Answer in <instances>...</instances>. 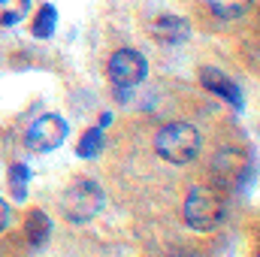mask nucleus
Returning <instances> with one entry per match:
<instances>
[{"mask_svg": "<svg viewBox=\"0 0 260 257\" xmlns=\"http://www.w3.org/2000/svg\"><path fill=\"white\" fill-rule=\"evenodd\" d=\"M67 133H70V130H67V121L61 115H43V118H37V121L27 127L24 142H27L30 151L46 154V151H55V148L64 145Z\"/></svg>", "mask_w": 260, "mask_h": 257, "instance_id": "4", "label": "nucleus"}, {"mask_svg": "<svg viewBox=\"0 0 260 257\" xmlns=\"http://www.w3.org/2000/svg\"><path fill=\"white\" fill-rule=\"evenodd\" d=\"M145 73H148V64L136 49H118L109 58V79L115 88H136L145 79Z\"/></svg>", "mask_w": 260, "mask_h": 257, "instance_id": "5", "label": "nucleus"}, {"mask_svg": "<svg viewBox=\"0 0 260 257\" xmlns=\"http://www.w3.org/2000/svg\"><path fill=\"white\" fill-rule=\"evenodd\" d=\"M203 148V139L194 124L188 121H170L154 133V151L167 164H191Z\"/></svg>", "mask_w": 260, "mask_h": 257, "instance_id": "1", "label": "nucleus"}, {"mask_svg": "<svg viewBox=\"0 0 260 257\" xmlns=\"http://www.w3.org/2000/svg\"><path fill=\"white\" fill-rule=\"evenodd\" d=\"M151 37L164 46H179L191 37V24H188V18H182L176 12H167V15H157L151 21Z\"/></svg>", "mask_w": 260, "mask_h": 257, "instance_id": "7", "label": "nucleus"}, {"mask_svg": "<svg viewBox=\"0 0 260 257\" xmlns=\"http://www.w3.org/2000/svg\"><path fill=\"white\" fill-rule=\"evenodd\" d=\"M106 206V194L91 179H76L61 197V212L70 224H88L94 221Z\"/></svg>", "mask_w": 260, "mask_h": 257, "instance_id": "3", "label": "nucleus"}, {"mask_svg": "<svg viewBox=\"0 0 260 257\" xmlns=\"http://www.w3.org/2000/svg\"><path fill=\"white\" fill-rule=\"evenodd\" d=\"M6 224H9V209H6V200L0 197V230H6Z\"/></svg>", "mask_w": 260, "mask_h": 257, "instance_id": "15", "label": "nucleus"}, {"mask_svg": "<svg viewBox=\"0 0 260 257\" xmlns=\"http://www.w3.org/2000/svg\"><path fill=\"white\" fill-rule=\"evenodd\" d=\"M200 85H203L206 91L218 94V97H221L224 103H230L233 109H242V88H239L230 76H224L221 70L203 67V70H200Z\"/></svg>", "mask_w": 260, "mask_h": 257, "instance_id": "6", "label": "nucleus"}, {"mask_svg": "<svg viewBox=\"0 0 260 257\" xmlns=\"http://www.w3.org/2000/svg\"><path fill=\"white\" fill-rule=\"evenodd\" d=\"M173 257H194V254H191V251H176Z\"/></svg>", "mask_w": 260, "mask_h": 257, "instance_id": "17", "label": "nucleus"}, {"mask_svg": "<svg viewBox=\"0 0 260 257\" xmlns=\"http://www.w3.org/2000/svg\"><path fill=\"white\" fill-rule=\"evenodd\" d=\"M55 24H58V9H55L52 3H43V6H40V12L34 15L30 30H34V37H37V40H49V37L55 34Z\"/></svg>", "mask_w": 260, "mask_h": 257, "instance_id": "10", "label": "nucleus"}, {"mask_svg": "<svg viewBox=\"0 0 260 257\" xmlns=\"http://www.w3.org/2000/svg\"><path fill=\"white\" fill-rule=\"evenodd\" d=\"M206 6L212 9V15L224 18V21H233V18H242L251 12L254 0H206Z\"/></svg>", "mask_w": 260, "mask_h": 257, "instance_id": "9", "label": "nucleus"}, {"mask_svg": "<svg viewBox=\"0 0 260 257\" xmlns=\"http://www.w3.org/2000/svg\"><path fill=\"white\" fill-rule=\"evenodd\" d=\"M100 148H103V127H91L82 133V139H79V157H85V160H91V157H97L100 154Z\"/></svg>", "mask_w": 260, "mask_h": 257, "instance_id": "13", "label": "nucleus"}, {"mask_svg": "<svg viewBox=\"0 0 260 257\" xmlns=\"http://www.w3.org/2000/svg\"><path fill=\"white\" fill-rule=\"evenodd\" d=\"M30 12V0H0V27H12L24 21Z\"/></svg>", "mask_w": 260, "mask_h": 257, "instance_id": "12", "label": "nucleus"}, {"mask_svg": "<svg viewBox=\"0 0 260 257\" xmlns=\"http://www.w3.org/2000/svg\"><path fill=\"white\" fill-rule=\"evenodd\" d=\"M109 124H112V115H109V112L100 115V124H97V127H109Z\"/></svg>", "mask_w": 260, "mask_h": 257, "instance_id": "16", "label": "nucleus"}, {"mask_svg": "<svg viewBox=\"0 0 260 257\" xmlns=\"http://www.w3.org/2000/svg\"><path fill=\"white\" fill-rule=\"evenodd\" d=\"M9 179H12V191H15V197H18V200H24V185L30 182V170H27L24 164H12Z\"/></svg>", "mask_w": 260, "mask_h": 257, "instance_id": "14", "label": "nucleus"}, {"mask_svg": "<svg viewBox=\"0 0 260 257\" xmlns=\"http://www.w3.org/2000/svg\"><path fill=\"white\" fill-rule=\"evenodd\" d=\"M245 167H248L245 154L227 148V151H218V154H215V160H212V176L218 179V185H230V182H239V179H242Z\"/></svg>", "mask_w": 260, "mask_h": 257, "instance_id": "8", "label": "nucleus"}, {"mask_svg": "<svg viewBox=\"0 0 260 257\" xmlns=\"http://www.w3.org/2000/svg\"><path fill=\"white\" fill-rule=\"evenodd\" d=\"M182 215H185V224L191 230L209 233V230H215L224 221V197L212 185H194L188 191V197H185Z\"/></svg>", "mask_w": 260, "mask_h": 257, "instance_id": "2", "label": "nucleus"}, {"mask_svg": "<svg viewBox=\"0 0 260 257\" xmlns=\"http://www.w3.org/2000/svg\"><path fill=\"white\" fill-rule=\"evenodd\" d=\"M49 233H52V221H49V215L40 212V209H34L30 218H27V239H30V245H37V248L46 245Z\"/></svg>", "mask_w": 260, "mask_h": 257, "instance_id": "11", "label": "nucleus"}]
</instances>
